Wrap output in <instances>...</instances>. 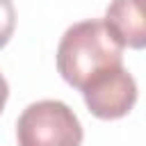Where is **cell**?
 I'll return each mask as SVG.
<instances>
[{
  "instance_id": "obj_1",
  "label": "cell",
  "mask_w": 146,
  "mask_h": 146,
  "mask_svg": "<svg viewBox=\"0 0 146 146\" xmlns=\"http://www.w3.org/2000/svg\"><path fill=\"white\" fill-rule=\"evenodd\" d=\"M123 66V46L103 18L73 23L57 46V71L75 89H84L107 68Z\"/></svg>"
},
{
  "instance_id": "obj_2",
  "label": "cell",
  "mask_w": 146,
  "mask_h": 146,
  "mask_svg": "<svg viewBox=\"0 0 146 146\" xmlns=\"http://www.w3.org/2000/svg\"><path fill=\"white\" fill-rule=\"evenodd\" d=\"M18 146H80L82 123L62 100H36L16 121Z\"/></svg>"
},
{
  "instance_id": "obj_3",
  "label": "cell",
  "mask_w": 146,
  "mask_h": 146,
  "mask_svg": "<svg viewBox=\"0 0 146 146\" xmlns=\"http://www.w3.org/2000/svg\"><path fill=\"white\" fill-rule=\"evenodd\" d=\"M82 98L96 119H123L137 103V82L123 66H114L96 75L82 89Z\"/></svg>"
},
{
  "instance_id": "obj_4",
  "label": "cell",
  "mask_w": 146,
  "mask_h": 146,
  "mask_svg": "<svg viewBox=\"0 0 146 146\" xmlns=\"http://www.w3.org/2000/svg\"><path fill=\"white\" fill-rule=\"evenodd\" d=\"M103 21L123 48H146V0H112Z\"/></svg>"
},
{
  "instance_id": "obj_5",
  "label": "cell",
  "mask_w": 146,
  "mask_h": 146,
  "mask_svg": "<svg viewBox=\"0 0 146 146\" xmlns=\"http://www.w3.org/2000/svg\"><path fill=\"white\" fill-rule=\"evenodd\" d=\"M16 30V9L11 0H0V48H5Z\"/></svg>"
},
{
  "instance_id": "obj_6",
  "label": "cell",
  "mask_w": 146,
  "mask_h": 146,
  "mask_svg": "<svg viewBox=\"0 0 146 146\" xmlns=\"http://www.w3.org/2000/svg\"><path fill=\"white\" fill-rule=\"evenodd\" d=\"M7 98H9V84H7L5 75L0 73V112L5 110V103H7Z\"/></svg>"
}]
</instances>
